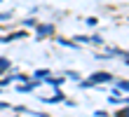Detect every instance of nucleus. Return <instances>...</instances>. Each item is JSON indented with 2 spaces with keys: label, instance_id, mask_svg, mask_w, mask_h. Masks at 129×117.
Returning <instances> with one entry per match:
<instances>
[{
  "label": "nucleus",
  "instance_id": "f257e3e1",
  "mask_svg": "<svg viewBox=\"0 0 129 117\" xmlns=\"http://www.w3.org/2000/svg\"><path fill=\"white\" fill-rule=\"evenodd\" d=\"M110 80H113V77H110L108 73H99V75H92V77H89L87 84H94V82H110Z\"/></svg>",
  "mask_w": 129,
  "mask_h": 117
},
{
  "label": "nucleus",
  "instance_id": "f03ea898",
  "mask_svg": "<svg viewBox=\"0 0 129 117\" xmlns=\"http://www.w3.org/2000/svg\"><path fill=\"white\" fill-rule=\"evenodd\" d=\"M49 33H52V26H42L40 30H38V35H40V37L42 35H49Z\"/></svg>",
  "mask_w": 129,
  "mask_h": 117
},
{
  "label": "nucleus",
  "instance_id": "7ed1b4c3",
  "mask_svg": "<svg viewBox=\"0 0 129 117\" xmlns=\"http://www.w3.org/2000/svg\"><path fill=\"white\" fill-rule=\"evenodd\" d=\"M10 68V63H7V59H0V70H7Z\"/></svg>",
  "mask_w": 129,
  "mask_h": 117
},
{
  "label": "nucleus",
  "instance_id": "20e7f679",
  "mask_svg": "<svg viewBox=\"0 0 129 117\" xmlns=\"http://www.w3.org/2000/svg\"><path fill=\"white\" fill-rule=\"evenodd\" d=\"M127 61H129V59H127Z\"/></svg>",
  "mask_w": 129,
  "mask_h": 117
}]
</instances>
